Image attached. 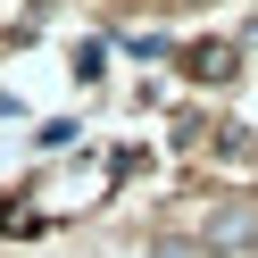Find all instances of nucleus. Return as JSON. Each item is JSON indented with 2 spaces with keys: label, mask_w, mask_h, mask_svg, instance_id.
Wrapping results in <instances>:
<instances>
[{
  "label": "nucleus",
  "mask_w": 258,
  "mask_h": 258,
  "mask_svg": "<svg viewBox=\"0 0 258 258\" xmlns=\"http://www.w3.org/2000/svg\"><path fill=\"white\" fill-rule=\"evenodd\" d=\"M200 241H208V258H250L258 250V200H217Z\"/></svg>",
  "instance_id": "obj_1"
},
{
  "label": "nucleus",
  "mask_w": 258,
  "mask_h": 258,
  "mask_svg": "<svg viewBox=\"0 0 258 258\" xmlns=\"http://www.w3.org/2000/svg\"><path fill=\"white\" fill-rule=\"evenodd\" d=\"M175 9H191V0H175Z\"/></svg>",
  "instance_id": "obj_2"
}]
</instances>
